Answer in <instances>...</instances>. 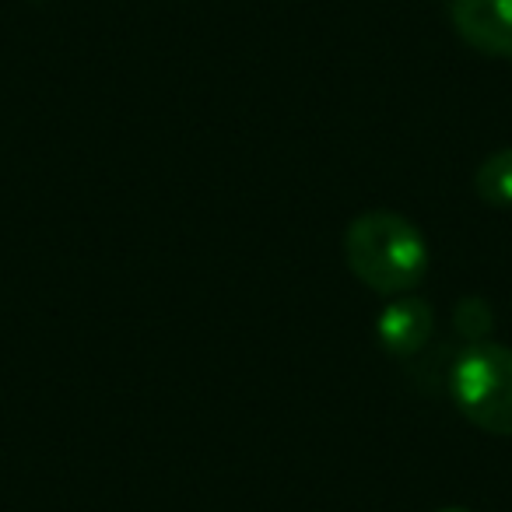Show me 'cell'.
I'll use <instances>...</instances> for the list:
<instances>
[{
  "instance_id": "obj_1",
  "label": "cell",
  "mask_w": 512,
  "mask_h": 512,
  "mask_svg": "<svg viewBox=\"0 0 512 512\" xmlns=\"http://www.w3.org/2000/svg\"><path fill=\"white\" fill-rule=\"evenodd\" d=\"M344 260L369 292L397 299L418 292L428 278L432 249L421 228L404 214L365 211L344 228Z\"/></svg>"
},
{
  "instance_id": "obj_2",
  "label": "cell",
  "mask_w": 512,
  "mask_h": 512,
  "mask_svg": "<svg viewBox=\"0 0 512 512\" xmlns=\"http://www.w3.org/2000/svg\"><path fill=\"white\" fill-rule=\"evenodd\" d=\"M449 397L474 428L512 439V348L467 344L449 369Z\"/></svg>"
},
{
  "instance_id": "obj_3",
  "label": "cell",
  "mask_w": 512,
  "mask_h": 512,
  "mask_svg": "<svg viewBox=\"0 0 512 512\" xmlns=\"http://www.w3.org/2000/svg\"><path fill=\"white\" fill-rule=\"evenodd\" d=\"M449 18L477 53L512 60V0H453Z\"/></svg>"
},
{
  "instance_id": "obj_4",
  "label": "cell",
  "mask_w": 512,
  "mask_h": 512,
  "mask_svg": "<svg viewBox=\"0 0 512 512\" xmlns=\"http://www.w3.org/2000/svg\"><path fill=\"white\" fill-rule=\"evenodd\" d=\"M435 313L432 302L418 299V295H397L383 306L376 320V337L383 344L386 355L393 358H411L432 341Z\"/></svg>"
},
{
  "instance_id": "obj_5",
  "label": "cell",
  "mask_w": 512,
  "mask_h": 512,
  "mask_svg": "<svg viewBox=\"0 0 512 512\" xmlns=\"http://www.w3.org/2000/svg\"><path fill=\"white\" fill-rule=\"evenodd\" d=\"M474 193L488 207H512V144L488 155L474 172Z\"/></svg>"
},
{
  "instance_id": "obj_6",
  "label": "cell",
  "mask_w": 512,
  "mask_h": 512,
  "mask_svg": "<svg viewBox=\"0 0 512 512\" xmlns=\"http://www.w3.org/2000/svg\"><path fill=\"white\" fill-rule=\"evenodd\" d=\"M435 512H470V509H463V505H446V509H435Z\"/></svg>"
},
{
  "instance_id": "obj_7",
  "label": "cell",
  "mask_w": 512,
  "mask_h": 512,
  "mask_svg": "<svg viewBox=\"0 0 512 512\" xmlns=\"http://www.w3.org/2000/svg\"><path fill=\"white\" fill-rule=\"evenodd\" d=\"M29 4H43V0H29Z\"/></svg>"
}]
</instances>
